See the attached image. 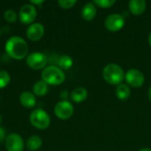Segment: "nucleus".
Segmentation results:
<instances>
[{"mask_svg": "<svg viewBox=\"0 0 151 151\" xmlns=\"http://www.w3.org/2000/svg\"><path fill=\"white\" fill-rule=\"evenodd\" d=\"M4 49L9 57L17 60L25 58L28 53V45L27 42L19 36L10 37L5 43Z\"/></svg>", "mask_w": 151, "mask_h": 151, "instance_id": "nucleus-1", "label": "nucleus"}, {"mask_svg": "<svg viewBox=\"0 0 151 151\" xmlns=\"http://www.w3.org/2000/svg\"><path fill=\"white\" fill-rule=\"evenodd\" d=\"M42 81L48 85H60L65 81V73L56 65H49L42 72Z\"/></svg>", "mask_w": 151, "mask_h": 151, "instance_id": "nucleus-2", "label": "nucleus"}, {"mask_svg": "<svg viewBox=\"0 0 151 151\" xmlns=\"http://www.w3.org/2000/svg\"><path fill=\"white\" fill-rule=\"evenodd\" d=\"M103 76L105 81L111 85H119L125 78L123 69L116 64L107 65L103 71Z\"/></svg>", "mask_w": 151, "mask_h": 151, "instance_id": "nucleus-3", "label": "nucleus"}, {"mask_svg": "<svg viewBox=\"0 0 151 151\" xmlns=\"http://www.w3.org/2000/svg\"><path fill=\"white\" fill-rule=\"evenodd\" d=\"M30 122L37 129L44 130L49 127L50 124V118L49 114L42 109H35L30 114Z\"/></svg>", "mask_w": 151, "mask_h": 151, "instance_id": "nucleus-4", "label": "nucleus"}, {"mask_svg": "<svg viewBox=\"0 0 151 151\" xmlns=\"http://www.w3.org/2000/svg\"><path fill=\"white\" fill-rule=\"evenodd\" d=\"M26 63L30 68L34 70H40L47 65L48 57L42 52H33L27 57Z\"/></svg>", "mask_w": 151, "mask_h": 151, "instance_id": "nucleus-5", "label": "nucleus"}, {"mask_svg": "<svg viewBox=\"0 0 151 151\" xmlns=\"http://www.w3.org/2000/svg\"><path fill=\"white\" fill-rule=\"evenodd\" d=\"M36 15H37L36 8L35 5L31 4H24L20 8L19 12V18L20 22L26 25L33 24L36 19Z\"/></svg>", "mask_w": 151, "mask_h": 151, "instance_id": "nucleus-6", "label": "nucleus"}, {"mask_svg": "<svg viewBox=\"0 0 151 151\" xmlns=\"http://www.w3.org/2000/svg\"><path fill=\"white\" fill-rule=\"evenodd\" d=\"M54 112L58 119H68L73 114V106L70 102L63 100L56 104L54 108Z\"/></svg>", "mask_w": 151, "mask_h": 151, "instance_id": "nucleus-7", "label": "nucleus"}, {"mask_svg": "<svg viewBox=\"0 0 151 151\" xmlns=\"http://www.w3.org/2000/svg\"><path fill=\"white\" fill-rule=\"evenodd\" d=\"M105 27L111 32H117L125 26V18L119 13H113L108 16L104 21Z\"/></svg>", "mask_w": 151, "mask_h": 151, "instance_id": "nucleus-8", "label": "nucleus"}, {"mask_svg": "<svg viewBox=\"0 0 151 151\" xmlns=\"http://www.w3.org/2000/svg\"><path fill=\"white\" fill-rule=\"evenodd\" d=\"M5 148L7 151H23L24 150V142L22 137L16 134H10L4 141Z\"/></svg>", "mask_w": 151, "mask_h": 151, "instance_id": "nucleus-9", "label": "nucleus"}, {"mask_svg": "<svg viewBox=\"0 0 151 151\" xmlns=\"http://www.w3.org/2000/svg\"><path fill=\"white\" fill-rule=\"evenodd\" d=\"M127 82L134 88H140L144 83V75L143 73L137 69H130L126 74Z\"/></svg>", "mask_w": 151, "mask_h": 151, "instance_id": "nucleus-10", "label": "nucleus"}, {"mask_svg": "<svg viewBox=\"0 0 151 151\" xmlns=\"http://www.w3.org/2000/svg\"><path fill=\"white\" fill-rule=\"evenodd\" d=\"M26 35L30 41H39L44 35V27L40 23H33L27 29Z\"/></svg>", "mask_w": 151, "mask_h": 151, "instance_id": "nucleus-11", "label": "nucleus"}, {"mask_svg": "<svg viewBox=\"0 0 151 151\" xmlns=\"http://www.w3.org/2000/svg\"><path fill=\"white\" fill-rule=\"evenodd\" d=\"M19 102L25 108H34L36 104V98L32 92L24 91L19 96Z\"/></svg>", "mask_w": 151, "mask_h": 151, "instance_id": "nucleus-12", "label": "nucleus"}, {"mask_svg": "<svg viewBox=\"0 0 151 151\" xmlns=\"http://www.w3.org/2000/svg\"><path fill=\"white\" fill-rule=\"evenodd\" d=\"M147 3L144 0H131L129 2V10L134 15H141L146 10Z\"/></svg>", "mask_w": 151, "mask_h": 151, "instance_id": "nucleus-13", "label": "nucleus"}, {"mask_svg": "<svg viewBox=\"0 0 151 151\" xmlns=\"http://www.w3.org/2000/svg\"><path fill=\"white\" fill-rule=\"evenodd\" d=\"M96 14V8L94 4V3H88L86 4L82 10H81V17L83 19L87 21L92 20Z\"/></svg>", "mask_w": 151, "mask_h": 151, "instance_id": "nucleus-14", "label": "nucleus"}, {"mask_svg": "<svg viewBox=\"0 0 151 151\" xmlns=\"http://www.w3.org/2000/svg\"><path fill=\"white\" fill-rule=\"evenodd\" d=\"M88 97V91L86 88L79 87L74 88L71 93V98L75 103H81Z\"/></svg>", "mask_w": 151, "mask_h": 151, "instance_id": "nucleus-15", "label": "nucleus"}, {"mask_svg": "<svg viewBox=\"0 0 151 151\" xmlns=\"http://www.w3.org/2000/svg\"><path fill=\"white\" fill-rule=\"evenodd\" d=\"M48 84L43 81H38L33 87V94L37 96H43L48 93Z\"/></svg>", "mask_w": 151, "mask_h": 151, "instance_id": "nucleus-16", "label": "nucleus"}, {"mask_svg": "<svg viewBox=\"0 0 151 151\" xmlns=\"http://www.w3.org/2000/svg\"><path fill=\"white\" fill-rule=\"evenodd\" d=\"M42 144V141L41 137L37 135H32L27 141V147L30 151H35L39 150Z\"/></svg>", "mask_w": 151, "mask_h": 151, "instance_id": "nucleus-17", "label": "nucleus"}, {"mask_svg": "<svg viewBox=\"0 0 151 151\" xmlns=\"http://www.w3.org/2000/svg\"><path fill=\"white\" fill-rule=\"evenodd\" d=\"M131 91L127 85L119 84L116 88V96L119 100H127L130 96Z\"/></svg>", "mask_w": 151, "mask_h": 151, "instance_id": "nucleus-18", "label": "nucleus"}, {"mask_svg": "<svg viewBox=\"0 0 151 151\" xmlns=\"http://www.w3.org/2000/svg\"><path fill=\"white\" fill-rule=\"evenodd\" d=\"M73 58L68 55H63L58 60V66H59V68L61 70L62 69L63 70L70 69L73 66Z\"/></svg>", "mask_w": 151, "mask_h": 151, "instance_id": "nucleus-19", "label": "nucleus"}, {"mask_svg": "<svg viewBox=\"0 0 151 151\" xmlns=\"http://www.w3.org/2000/svg\"><path fill=\"white\" fill-rule=\"evenodd\" d=\"M11 77L10 74L4 70H0V89L4 88L10 83Z\"/></svg>", "mask_w": 151, "mask_h": 151, "instance_id": "nucleus-20", "label": "nucleus"}, {"mask_svg": "<svg viewBox=\"0 0 151 151\" xmlns=\"http://www.w3.org/2000/svg\"><path fill=\"white\" fill-rule=\"evenodd\" d=\"M4 18L9 23H15L17 21L18 16L13 10H7L4 13Z\"/></svg>", "mask_w": 151, "mask_h": 151, "instance_id": "nucleus-21", "label": "nucleus"}, {"mask_svg": "<svg viewBox=\"0 0 151 151\" xmlns=\"http://www.w3.org/2000/svg\"><path fill=\"white\" fill-rule=\"evenodd\" d=\"M116 3V0H95L94 4L102 8H110Z\"/></svg>", "mask_w": 151, "mask_h": 151, "instance_id": "nucleus-22", "label": "nucleus"}, {"mask_svg": "<svg viewBox=\"0 0 151 151\" xmlns=\"http://www.w3.org/2000/svg\"><path fill=\"white\" fill-rule=\"evenodd\" d=\"M76 3H77L76 0H59L58 2V5L63 9H70L73 7Z\"/></svg>", "mask_w": 151, "mask_h": 151, "instance_id": "nucleus-23", "label": "nucleus"}, {"mask_svg": "<svg viewBox=\"0 0 151 151\" xmlns=\"http://www.w3.org/2000/svg\"><path fill=\"white\" fill-rule=\"evenodd\" d=\"M5 132H4V129L0 127V142L5 141Z\"/></svg>", "mask_w": 151, "mask_h": 151, "instance_id": "nucleus-24", "label": "nucleus"}, {"mask_svg": "<svg viewBox=\"0 0 151 151\" xmlns=\"http://www.w3.org/2000/svg\"><path fill=\"white\" fill-rule=\"evenodd\" d=\"M68 96H69V94H68V92H67L66 90H63V91L60 93V97H61L62 99H66V98L68 97Z\"/></svg>", "mask_w": 151, "mask_h": 151, "instance_id": "nucleus-25", "label": "nucleus"}, {"mask_svg": "<svg viewBox=\"0 0 151 151\" xmlns=\"http://www.w3.org/2000/svg\"><path fill=\"white\" fill-rule=\"evenodd\" d=\"M44 1L43 0H40V1H37V0H31V4L33 5H39V4H43Z\"/></svg>", "mask_w": 151, "mask_h": 151, "instance_id": "nucleus-26", "label": "nucleus"}, {"mask_svg": "<svg viewBox=\"0 0 151 151\" xmlns=\"http://www.w3.org/2000/svg\"><path fill=\"white\" fill-rule=\"evenodd\" d=\"M149 98H150V100L151 101V87L150 88V89H149Z\"/></svg>", "mask_w": 151, "mask_h": 151, "instance_id": "nucleus-27", "label": "nucleus"}, {"mask_svg": "<svg viewBox=\"0 0 151 151\" xmlns=\"http://www.w3.org/2000/svg\"><path fill=\"white\" fill-rule=\"evenodd\" d=\"M149 43H150V45L151 46V33L150 34V35H149Z\"/></svg>", "mask_w": 151, "mask_h": 151, "instance_id": "nucleus-28", "label": "nucleus"}, {"mask_svg": "<svg viewBox=\"0 0 151 151\" xmlns=\"http://www.w3.org/2000/svg\"><path fill=\"white\" fill-rule=\"evenodd\" d=\"M139 151H151L150 149H142V150H141Z\"/></svg>", "mask_w": 151, "mask_h": 151, "instance_id": "nucleus-29", "label": "nucleus"}, {"mask_svg": "<svg viewBox=\"0 0 151 151\" xmlns=\"http://www.w3.org/2000/svg\"><path fill=\"white\" fill-rule=\"evenodd\" d=\"M1 122H2V116L0 115V124H1Z\"/></svg>", "mask_w": 151, "mask_h": 151, "instance_id": "nucleus-30", "label": "nucleus"}, {"mask_svg": "<svg viewBox=\"0 0 151 151\" xmlns=\"http://www.w3.org/2000/svg\"><path fill=\"white\" fill-rule=\"evenodd\" d=\"M0 36H1V31H0Z\"/></svg>", "mask_w": 151, "mask_h": 151, "instance_id": "nucleus-31", "label": "nucleus"}]
</instances>
